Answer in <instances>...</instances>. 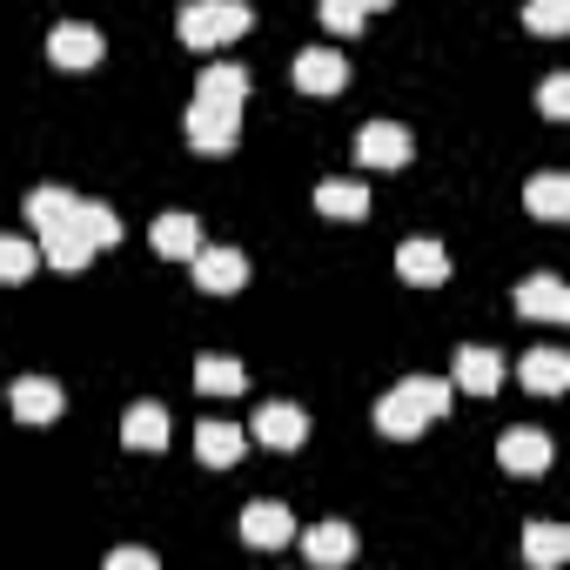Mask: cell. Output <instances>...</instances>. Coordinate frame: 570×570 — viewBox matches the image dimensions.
Listing matches in <instances>:
<instances>
[{"mask_svg":"<svg viewBox=\"0 0 570 570\" xmlns=\"http://www.w3.org/2000/svg\"><path fill=\"white\" fill-rule=\"evenodd\" d=\"M68 222H75V228L88 235V248H95V255L121 242V215H115L108 202H75V215H68Z\"/></svg>","mask_w":570,"mask_h":570,"instance_id":"cb8c5ba5","label":"cell"},{"mask_svg":"<svg viewBox=\"0 0 570 570\" xmlns=\"http://www.w3.org/2000/svg\"><path fill=\"white\" fill-rule=\"evenodd\" d=\"M396 275L410 282V289H443V282H450V255H443V242L410 235V242L396 248Z\"/></svg>","mask_w":570,"mask_h":570,"instance_id":"ba28073f","label":"cell"},{"mask_svg":"<svg viewBox=\"0 0 570 570\" xmlns=\"http://www.w3.org/2000/svg\"><path fill=\"white\" fill-rule=\"evenodd\" d=\"M410 155H416L410 128H396V121L356 128V161H363V168H410Z\"/></svg>","mask_w":570,"mask_h":570,"instance_id":"52a82bcc","label":"cell"},{"mask_svg":"<svg viewBox=\"0 0 570 570\" xmlns=\"http://www.w3.org/2000/svg\"><path fill=\"white\" fill-rule=\"evenodd\" d=\"M523 28L543 35V41H557V35L570 28V0H530V8H523Z\"/></svg>","mask_w":570,"mask_h":570,"instance_id":"f1b7e54d","label":"cell"},{"mask_svg":"<svg viewBox=\"0 0 570 570\" xmlns=\"http://www.w3.org/2000/svg\"><path fill=\"white\" fill-rule=\"evenodd\" d=\"M343 81H350V61H343L336 48H303V55H296V88H303V95L330 101V95H343Z\"/></svg>","mask_w":570,"mask_h":570,"instance_id":"8fae6325","label":"cell"},{"mask_svg":"<svg viewBox=\"0 0 570 570\" xmlns=\"http://www.w3.org/2000/svg\"><path fill=\"white\" fill-rule=\"evenodd\" d=\"M101 55H108V41H101V28H88V21H61V28L48 35V61H55V68H68V75L95 68Z\"/></svg>","mask_w":570,"mask_h":570,"instance_id":"8992f818","label":"cell"},{"mask_svg":"<svg viewBox=\"0 0 570 570\" xmlns=\"http://www.w3.org/2000/svg\"><path fill=\"white\" fill-rule=\"evenodd\" d=\"M242 543H255V550H282V543H296V517L282 510V503H248L242 510Z\"/></svg>","mask_w":570,"mask_h":570,"instance_id":"5bb4252c","label":"cell"},{"mask_svg":"<svg viewBox=\"0 0 570 570\" xmlns=\"http://www.w3.org/2000/svg\"><path fill=\"white\" fill-rule=\"evenodd\" d=\"M316 208H323L330 222H363V215H370V188L336 175V181H323V188H316Z\"/></svg>","mask_w":570,"mask_h":570,"instance_id":"7402d4cb","label":"cell"},{"mask_svg":"<svg viewBox=\"0 0 570 570\" xmlns=\"http://www.w3.org/2000/svg\"><path fill=\"white\" fill-rule=\"evenodd\" d=\"M517 383H523L530 396H557V390H570V356H563V350H530V356L517 363Z\"/></svg>","mask_w":570,"mask_h":570,"instance_id":"9a60e30c","label":"cell"},{"mask_svg":"<svg viewBox=\"0 0 570 570\" xmlns=\"http://www.w3.org/2000/svg\"><path fill=\"white\" fill-rule=\"evenodd\" d=\"M242 383H248V376H242L235 356H202V363H195V390H202V396H235Z\"/></svg>","mask_w":570,"mask_h":570,"instance_id":"484cf974","label":"cell"},{"mask_svg":"<svg viewBox=\"0 0 570 570\" xmlns=\"http://www.w3.org/2000/svg\"><path fill=\"white\" fill-rule=\"evenodd\" d=\"M148 242H155V255H168V262H188V255L202 248V222H195V215H155Z\"/></svg>","mask_w":570,"mask_h":570,"instance_id":"d6986e66","label":"cell"},{"mask_svg":"<svg viewBox=\"0 0 570 570\" xmlns=\"http://www.w3.org/2000/svg\"><path fill=\"white\" fill-rule=\"evenodd\" d=\"M75 202H81V195H68V188H55V181H48V188H35V195H28V222H35V228H61V222L75 215Z\"/></svg>","mask_w":570,"mask_h":570,"instance_id":"4316f807","label":"cell"},{"mask_svg":"<svg viewBox=\"0 0 570 570\" xmlns=\"http://www.w3.org/2000/svg\"><path fill=\"white\" fill-rule=\"evenodd\" d=\"M188 148L195 155H228L235 135H242V108H222V101H188Z\"/></svg>","mask_w":570,"mask_h":570,"instance_id":"3957f363","label":"cell"},{"mask_svg":"<svg viewBox=\"0 0 570 570\" xmlns=\"http://www.w3.org/2000/svg\"><path fill=\"white\" fill-rule=\"evenodd\" d=\"M35 262H41V248H35V242H21V235H0V289H14V282H28V275H35Z\"/></svg>","mask_w":570,"mask_h":570,"instance_id":"83f0119b","label":"cell"},{"mask_svg":"<svg viewBox=\"0 0 570 570\" xmlns=\"http://www.w3.org/2000/svg\"><path fill=\"white\" fill-rule=\"evenodd\" d=\"M248 28H255V14L242 8V0H188V8L175 14V35H181V48H202V55H215V48L242 41Z\"/></svg>","mask_w":570,"mask_h":570,"instance_id":"7a4b0ae2","label":"cell"},{"mask_svg":"<svg viewBox=\"0 0 570 570\" xmlns=\"http://www.w3.org/2000/svg\"><path fill=\"white\" fill-rule=\"evenodd\" d=\"M450 383L443 376H410V383H396L383 403H376V430L390 436V443H410V436H423L443 410H450Z\"/></svg>","mask_w":570,"mask_h":570,"instance_id":"6da1fadb","label":"cell"},{"mask_svg":"<svg viewBox=\"0 0 570 570\" xmlns=\"http://www.w3.org/2000/svg\"><path fill=\"white\" fill-rule=\"evenodd\" d=\"M450 390H463V396H497V390H503V356H497V350H483V343L456 350Z\"/></svg>","mask_w":570,"mask_h":570,"instance_id":"7c38bea8","label":"cell"},{"mask_svg":"<svg viewBox=\"0 0 570 570\" xmlns=\"http://www.w3.org/2000/svg\"><path fill=\"white\" fill-rule=\"evenodd\" d=\"M550 456H557V443H550L543 430H503V436H497V463H503L510 476H543Z\"/></svg>","mask_w":570,"mask_h":570,"instance_id":"30bf717a","label":"cell"},{"mask_svg":"<svg viewBox=\"0 0 570 570\" xmlns=\"http://www.w3.org/2000/svg\"><path fill=\"white\" fill-rule=\"evenodd\" d=\"M303 557L323 563V570H336V563L356 557V530H350V523H316V530L303 537Z\"/></svg>","mask_w":570,"mask_h":570,"instance_id":"ffe728a7","label":"cell"},{"mask_svg":"<svg viewBox=\"0 0 570 570\" xmlns=\"http://www.w3.org/2000/svg\"><path fill=\"white\" fill-rule=\"evenodd\" d=\"M356 8H363V14H383V8H390V0H356Z\"/></svg>","mask_w":570,"mask_h":570,"instance_id":"d6a6232c","label":"cell"},{"mask_svg":"<svg viewBox=\"0 0 570 570\" xmlns=\"http://www.w3.org/2000/svg\"><path fill=\"white\" fill-rule=\"evenodd\" d=\"M8 410H14L21 423H55V416L68 410V396H61L55 376H21V383L8 390Z\"/></svg>","mask_w":570,"mask_h":570,"instance_id":"4fadbf2b","label":"cell"},{"mask_svg":"<svg viewBox=\"0 0 570 570\" xmlns=\"http://www.w3.org/2000/svg\"><path fill=\"white\" fill-rule=\"evenodd\" d=\"M517 316H530V323H570V282L563 275H523L517 282Z\"/></svg>","mask_w":570,"mask_h":570,"instance_id":"5b68a950","label":"cell"},{"mask_svg":"<svg viewBox=\"0 0 570 570\" xmlns=\"http://www.w3.org/2000/svg\"><path fill=\"white\" fill-rule=\"evenodd\" d=\"M41 262L61 268V275H75V268L95 262V248H88V235H81L75 222H61V228H41Z\"/></svg>","mask_w":570,"mask_h":570,"instance_id":"e0dca14e","label":"cell"},{"mask_svg":"<svg viewBox=\"0 0 570 570\" xmlns=\"http://www.w3.org/2000/svg\"><path fill=\"white\" fill-rule=\"evenodd\" d=\"M121 443L128 450H168V410L161 403H128L121 410Z\"/></svg>","mask_w":570,"mask_h":570,"instance_id":"ac0fdd59","label":"cell"},{"mask_svg":"<svg viewBox=\"0 0 570 570\" xmlns=\"http://www.w3.org/2000/svg\"><path fill=\"white\" fill-rule=\"evenodd\" d=\"M523 208H530L537 222H563V215H570V175H557V168L530 175V181H523Z\"/></svg>","mask_w":570,"mask_h":570,"instance_id":"2e32d148","label":"cell"},{"mask_svg":"<svg viewBox=\"0 0 570 570\" xmlns=\"http://www.w3.org/2000/svg\"><path fill=\"white\" fill-rule=\"evenodd\" d=\"M255 443L262 450H303L309 443V410H296V403H262L255 410Z\"/></svg>","mask_w":570,"mask_h":570,"instance_id":"9c48e42d","label":"cell"},{"mask_svg":"<svg viewBox=\"0 0 570 570\" xmlns=\"http://www.w3.org/2000/svg\"><path fill=\"white\" fill-rule=\"evenodd\" d=\"M188 268H195V289H208V296H235V289H248V255L242 248H195L188 255Z\"/></svg>","mask_w":570,"mask_h":570,"instance_id":"277c9868","label":"cell"},{"mask_svg":"<svg viewBox=\"0 0 570 570\" xmlns=\"http://www.w3.org/2000/svg\"><path fill=\"white\" fill-rule=\"evenodd\" d=\"M316 14H323V28H330V35H363V21H370L356 0H323Z\"/></svg>","mask_w":570,"mask_h":570,"instance_id":"f546056e","label":"cell"},{"mask_svg":"<svg viewBox=\"0 0 570 570\" xmlns=\"http://www.w3.org/2000/svg\"><path fill=\"white\" fill-rule=\"evenodd\" d=\"M537 108H543L550 121H563V115H570V75H550V81L537 88Z\"/></svg>","mask_w":570,"mask_h":570,"instance_id":"4dcf8cb0","label":"cell"},{"mask_svg":"<svg viewBox=\"0 0 570 570\" xmlns=\"http://www.w3.org/2000/svg\"><path fill=\"white\" fill-rule=\"evenodd\" d=\"M108 570H161L155 550H108Z\"/></svg>","mask_w":570,"mask_h":570,"instance_id":"1f68e13d","label":"cell"},{"mask_svg":"<svg viewBox=\"0 0 570 570\" xmlns=\"http://www.w3.org/2000/svg\"><path fill=\"white\" fill-rule=\"evenodd\" d=\"M242 450H248V436H242L235 423H202V430H195V456H202L208 470H228Z\"/></svg>","mask_w":570,"mask_h":570,"instance_id":"603a6c76","label":"cell"},{"mask_svg":"<svg viewBox=\"0 0 570 570\" xmlns=\"http://www.w3.org/2000/svg\"><path fill=\"white\" fill-rule=\"evenodd\" d=\"M523 557H530L537 570L563 563V557H570V530H563V523H530V530H523Z\"/></svg>","mask_w":570,"mask_h":570,"instance_id":"d4e9b609","label":"cell"},{"mask_svg":"<svg viewBox=\"0 0 570 570\" xmlns=\"http://www.w3.org/2000/svg\"><path fill=\"white\" fill-rule=\"evenodd\" d=\"M195 101H222V108H242V101H248V68H235V61H215V68L195 81Z\"/></svg>","mask_w":570,"mask_h":570,"instance_id":"44dd1931","label":"cell"}]
</instances>
